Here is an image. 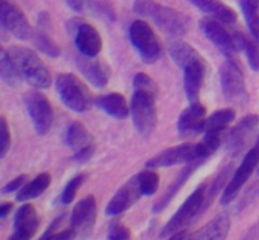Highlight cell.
<instances>
[{
	"instance_id": "1",
	"label": "cell",
	"mask_w": 259,
	"mask_h": 240,
	"mask_svg": "<svg viewBox=\"0 0 259 240\" xmlns=\"http://www.w3.org/2000/svg\"><path fill=\"white\" fill-rule=\"evenodd\" d=\"M134 12L152 20L162 32L172 37H181L190 29V18L174 8L153 0H134Z\"/></svg>"
},
{
	"instance_id": "2",
	"label": "cell",
	"mask_w": 259,
	"mask_h": 240,
	"mask_svg": "<svg viewBox=\"0 0 259 240\" xmlns=\"http://www.w3.org/2000/svg\"><path fill=\"white\" fill-rule=\"evenodd\" d=\"M7 51L28 85L38 90L50 87L52 83L51 71L34 51L18 44L10 45Z\"/></svg>"
},
{
	"instance_id": "3",
	"label": "cell",
	"mask_w": 259,
	"mask_h": 240,
	"mask_svg": "<svg viewBox=\"0 0 259 240\" xmlns=\"http://www.w3.org/2000/svg\"><path fill=\"white\" fill-rule=\"evenodd\" d=\"M56 91L66 108L75 113H86L93 105L88 86L73 73H60L56 77Z\"/></svg>"
},
{
	"instance_id": "4",
	"label": "cell",
	"mask_w": 259,
	"mask_h": 240,
	"mask_svg": "<svg viewBox=\"0 0 259 240\" xmlns=\"http://www.w3.org/2000/svg\"><path fill=\"white\" fill-rule=\"evenodd\" d=\"M206 187V183H201L196 187V189L185 200L184 204L177 209L174 216L164 225L161 234H159V237L171 239L172 235L181 231V230H185L190 222L194 221L196 217L201 216V207L204 204Z\"/></svg>"
},
{
	"instance_id": "5",
	"label": "cell",
	"mask_w": 259,
	"mask_h": 240,
	"mask_svg": "<svg viewBox=\"0 0 259 240\" xmlns=\"http://www.w3.org/2000/svg\"><path fill=\"white\" fill-rule=\"evenodd\" d=\"M128 37L132 45L143 62L153 65L161 58V42H159L154 30L147 22L141 19L132 22L128 28Z\"/></svg>"
},
{
	"instance_id": "6",
	"label": "cell",
	"mask_w": 259,
	"mask_h": 240,
	"mask_svg": "<svg viewBox=\"0 0 259 240\" xmlns=\"http://www.w3.org/2000/svg\"><path fill=\"white\" fill-rule=\"evenodd\" d=\"M210 154L205 149L202 141L196 144L186 143L171 147L159 152L156 156L148 159L146 163L147 168H167V167L187 164L197 159H207Z\"/></svg>"
},
{
	"instance_id": "7",
	"label": "cell",
	"mask_w": 259,
	"mask_h": 240,
	"mask_svg": "<svg viewBox=\"0 0 259 240\" xmlns=\"http://www.w3.org/2000/svg\"><path fill=\"white\" fill-rule=\"evenodd\" d=\"M157 96L133 91L131 100V116L134 128L142 136L153 134L157 126Z\"/></svg>"
},
{
	"instance_id": "8",
	"label": "cell",
	"mask_w": 259,
	"mask_h": 240,
	"mask_svg": "<svg viewBox=\"0 0 259 240\" xmlns=\"http://www.w3.org/2000/svg\"><path fill=\"white\" fill-rule=\"evenodd\" d=\"M259 166V134L255 139L254 144L250 147L249 151L245 153L243 162L240 163V166L233 173L232 178L228 182L227 187L223 191V194L220 195V204L223 206H227V205L232 204L235 199H237L238 194L240 192V189L243 188L245 183L248 182V179L252 177L253 172L255 169H258Z\"/></svg>"
},
{
	"instance_id": "9",
	"label": "cell",
	"mask_w": 259,
	"mask_h": 240,
	"mask_svg": "<svg viewBox=\"0 0 259 240\" xmlns=\"http://www.w3.org/2000/svg\"><path fill=\"white\" fill-rule=\"evenodd\" d=\"M66 30L73 39L78 53L95 57L103 50V38L94 25L81 18H71L66 23Z\"/></svg>"
},
{
	"instance_id": "10",
	"label": "cell",
	"mask_w": 259,
	"mask_h": 240,
	"mask_svg": "<svg viewBox=\"0 0 259 240\" xmlns=\"http://www.w3.org/2000/svg\"><path fill=\"white\" fill-rule=\"evenodd\" d=\"M200 28L205 37L211 42V44H214L218 51L224 56L225 60L240 63L238 58L239 48L235 42L234 34L224 27V23L215 18L206 17L200 20Z\"/></svg>"
},
{
	"instance_id": "11",
	"label": "cell",
	"mask_w": 259,
	"mask_h": 240,
	"mask_svg": "<svg viewBox=\"0 0 259 240\" xmlns=\"http://www.w3.org/2000/svg\"><path fill=\"white\" fill-rule=\"evenodd\" d=\"M23 103L38 135L48 134L53 125L55 114L47 96L37 90L28 91L23 96Z\"/></svg>"
},
{
	"instance_id": "12",
	"label": "cell",
	"mask_w": 259,
	"mask_h": 240,
	"mask_svg": "<svg viewBox=\"0 0 259 240\" xmlns=\"http://www.w3.org/2000/svg\"><path fill=\"white\" fill-rule=\"evenodd\" d=\"M219 77L222 93L225 100L240 104L247 99V86L240 63L225 61L220 66Z\"/></svg>"
},
{
	"instance_id": "13",
	"label": "cell",
	"mask_w": 259,
	"mask_h": 240,
	"mask_svg": "<svg viewBox=\"0 0 259 240\" xmlns=\"http://www.w3.org/2000/svg\"><path fill=\"white\" fill-rule=\"evenodd\" d=\"M0 23L8 33L19 40H28L34 34L24 13L10 0H2L0 3Z\"/></svg>"
},
{
	"instance_id": "14",
	"label": "cell",
	"mask_w": 259,
	"mask_h": 240,
	"mask_svg": "<svg viewBox=\"0 0 259 240\" xmlns=\"http://www.w3.org/2000/svg\"><path fill=\"white\" fill-rule=\"evenodd\" d=\"M98 217V202L94 195H88L73 206L70 216V226L80 237L93 234Z\"/></svg>"
},
{
	"instance_id": "15",
	"label": "cell",
	"mask_w": 259,
	"mask_h": 240,
	"mask_svg": "<svg viewBox=\"0 0 259 240\" xmlns=\"http://www.w3.org/2000/svg\"><path fill=\"white\" fill-rule=\"evenodd\" d=\"M259 130L258 114H248L240 119L237 125L233 126L225 136V149L230 154H238L244 151L245 147L250 143L253 136Z\"/></svg>"
},
{
	"instance_id": "16",
	"label": "cell",
	"mask_w": 259,
	"mask_h": 240,
	"mask_svg": "<svg viewBox=\"0 0 259 240\" xmlns=\"http://www.w3.org/2000/svg\"><path fill=\"white\" fill-rule=\"evenodd\" d=\"M142 197H143V194L139 187L137 174H134L111 197L105 207V214L108 216H119L132 209Z\"/></svg>"
},
{
	"instance_id": "17",
	"label": "cell",
	"mask_w": 259,
	"mask_h": 240,
	"mask_svg": "<svg viewBox=\"0 0 259 240\" xmlns=\"http://www.w3.org/2000/svg\"><path fill=\"white\" fill-rule=\"evenodd\" d=\"M76 66L81 75L94 87L104 88L109 83L111 71L103 60L98 58V56L89 57V56L80 55L78 57H76Z\"/></svg>"
},
{
	"instance_id": "18",
	"label": "cell",
	"mask_w": 259,
	"mask_h": 240,
	"mask_svg": "<svg viewBox=\"0 0 259 240\" xmlns=\"http://www.w3.org/2000/svg\"><path fill=\"white\" fill-rule=\"evenodd\" d=\"M206 118V108L200 104V101L190 103V105L181 111L177 120L179 135L181 138H190L202 133Z\"/></svg>"
},
{
	"instance_id": "19",
	"label": "cell",
	"mask_w": 259,
	"mask_h": 240,
	"mask_svg": "<svg viewBox=\"0 0 259 240\" xmlns=\"http://www.w3.org/2000/svg\"><path fill=\"white\" fill-rule=\"evenodd\" d=\"M39 216L32 204H23L17 210L14 216V232L9 236L10 240H29L38 231Z\"/></svg>"
},
{
	"instance_id": "20",
	"label": "cell",
	"mask_w": 259,
	"mask_h": 240,
	"mask_svg": "<svg viewBox=\"0 0 259 240\" xmlns=\"http://www.w3.org/2000/svg\"><path fill=\"white\" fill-rule=\"evenodd\" d=\"M205 161H206V159H197V161L187 163L186 166L180 171V173L177 174L175 181L167 187L164 194L154 202V205L152 206V212H153V214H159V212L164 211V210L169 206V204L174 201L175 197L180 194V191H181L182 187L186 184V182L189 181L190 177L195 173V171H196L200 166L204 164Z\"/></svg>"
},
{
	"instance_id": "21",
	"label": "cell",
	"mask_w": 259,
	"mask_h": 240,
	"mask_svg": "<svg viewBox=\"0 0 259 240\" xmlns=\"http://www.w3.org/2000/svg\"><path fill=\"white\" fill-rule=\"evenodd\" d=\"M51 17L47 12H40L37 18V27H35L33 40L38 50L51 58H56L61 55V48L50 35Z\"/></svg>"
},
{
	"instance_id": "22",
	"label": "cell",
	"mask_w": 259,
	"mask_h": 240,
	"mask_svg": "<svg viewBox=\"0 0 259 240\" xmlns=\"http://www.w3.org/2000/svg\"><path fill=\"white\" fill-rule=\"evenodd\" d=\"M232 227V221L227 212H220L205 226L189 235L187 239L192 240H222L228 236Z\"/></svg>"
},
{
	"instance_id": "23",
	"label": "cell",
	"mask_w": 259,
	"mask_h": 240,
	"mask_svg": "<svg viewBox=\"0 0 259 240\" xmlns=\"http://www.w3.org/2000/svg\"><path fill=\"white\" fill-rule=\"evenodd\" d=\"M206 62L195 63L182 68L184 72V90L190 103H197L200 99L205 76H206Z\"/></svg>"
},
{
	"instance_id": "24",
	"label": "cell",
	"mask_w": 259,
	"mask_h": 240,
	"mask_svg": "<svg viewBox=\"0 0 259 240\" xmlns=\"http://www.w3.org/2000/svg\"><path fill=\"white\" fill-rule=\"evenodd\" d=\"M95 104L106 114L118 120H124L131 115V104L119 92H109L96 98Z\"/></svg>"
},
{
	"instance_id": "25",
	"label": "cell",
	"mask_w": 259,
	"mask_h": 240,
	"mask_svg": "<svg viewBox=\"0 0 259 240\" xmlns=\"http://www.w3.org/2000/svg\"><path fill=\"white\" fill-rule=\"evenodd\" d=\"M192 5L206 13L211 18L220 20L224 24H234L238 20V15L234 10L220 0H189Z\"/></svg>"
},
{
	"instance_id": "26",
	"label": "cell",
	"mask_w": 259,
	"mask_h": 240,
	"mask_svg": "<svg viewBox=\"0 0 259 240\" xmlns=\"http://www.w3.org/2000/svg\"><path fill=\"white\" fill-rule=\"evenodd\" d=\"M168 55L171 60L181 70L190 65L206 62L196 48H194L191 44L184 42V40H175V42H172L168 45Z\"/></svg>"
},
{
	"instance_id": "27",
	"label": "cell",
	"mask_w": 259,
	"mask_h": 240,
	"mask_svg": "<svg viewBox=\"0 0 259 240\" xmlns=\"http://www.w3.org/2000/svg\"><path fill=\"white\" fill-rule=\"evenodd\" d=\"M65 143L66 146L72 149L73 153L88 148V147L95 146L93 135L88 130V128L80 121H72L67 126L65 133Z\"/></svg>"
},
{
	"instance_id": "28",
	"label": "cell",
	"mask_w": 259,
	"mask_h": 240,
	"mask_svg": "<svg viewBox=\"0 0 259 240\" xmlns=\"http://www.w3.org/2000/svg\"><path fill=\"white\" fill-rule=\"evenodd\" d=\"M233 173H234V166H233L232 163L227 164V166L215 176V178L212 179L211 183L207 184L206 192H205L204 204H202L201 207V215L204 214L205 211H207L209 207L212 205V202L215 201V199H217L219 195L223 194V191H224L225 187H227L228 182L232 178Z\"/></svg>"
},
{
	"instance_id": "29",
	"label": "cell",
	"mask_w": 259,
	"mask_h": 240,
	"mask_svg": "<svg viewBox=\"0 0 259 240\" xmlns=\"http://www.w3.org/2000/svg\"><path fill=\"white\" fill-rule=\"evenodd\" d=\"M52 177L48 172H42L35 176L32 181H28L15 195V200L18 202H27L39 197L48 187L51 186Z\"/></svg>"
},
{
	"instance_id": "30",
	"label": "cell",
	"mask_w": 259,
	"mask_h": 240,
	"mask_svg": "<svg viewBox=\"0 0 259 240\" xmlns=\"http://www.w3.org/2000/svg\"><path fill=\"white\" fill-rule=\"evenodd\" d=\"M237 113L233 108H225L217 110L211 115L207 116L204 124V134H223L227 130L230 123L235 120Z\"/></svg>"
},
{
	"instance_id": "31",
	"label": "cell",
	"mask_w": 259,
	"mask_h": 240,
	"mask_svg": "<svg viewBox=\"0 0 259 240\" xmlns=\"http://www.w3.org/2000/svg\"><path fill=\"white\" fill-rule=\"evenodd\" d=\"M65 3L71 9L81 14H94L108 20L115 19L114 10L106 4L98 3V0H65Z\"/></svg>"
},
{
	"instance_id": "32",
	"label": "cell",
	"mask_w": 259,
	"mask_h": 240,
	"mask_svg": "<svg viewBox=\"0 0 259 240\" xmlns=\"http://www.w3.org/2000/svg\"><path fill=\"white\" fill-rule=\"evenodd\" d=\"M233 34L239 51L244 52L250 70L253 72H259V43L254 38L249 37L240 30H235Z\"/></svg>"
},
{
	"instance_id": "33",
	"label": "cell",
	"mask_w": 259,
	"mask_h": 240,
	"mask_svg": "<svg viewBox=\"0 0 259 240\" xmlns=\"http://www.w3.org/2000/svg\"><path fill=\"white\" fill-rule=\"evenodd\" d=\"M0 78L8 87H18L23 81L17 65L5 48L0 52Z\"/></svg>"
},
{
	"instance_id": "34",
	"label": "cell",
	"mask_w": 259,
	"mask_h": 240,
	"mask_svg": "<svg viewBox=\"0 0 259 240\" xmlns=\"http://www.w3.org/2000/svg\"><path fill=\"white\" fill-rule=\"evenodd\" d=\"M137 178H138L139 187L143 194V196L149 197L153 196L159 188V176L157 172L153 171V168H148L146 171H142L137 173Z\"/></svg>"
},
{
	"instance_id": "35",
	"label": "cell",
	"mask_w": 259,
	"mask_h": 240,
	"mask_svg": "<svg viewBox=\"0 0 259 240\" xmlns=\"http://www.w3.org/2000/svg\"><path fill=\"white\" fill-rule=\"evenodd\" d=\"M240 10H242L250 34L259 43V12L247 0H240Z\"/></svg>"
},
{
	"instance_id": "36",
	"label": "cell",
	"mask_w": 259,
	"mask_h": 240,
	"mask_svg": "<svg viewBox=\"0 0 259 240\" xmlns=\"http://www.w3.org/2000/svg\"><path fill=\"white\" fill-rule=\"evenodd\" d=\"M86 178H88V176H86L85 173H78L76 174L73 178H71L70 181L67 182V184L65 186L63 191L61 192L60 204L65 205V206L66 205H70L71 202L75 200L78 189H80L81 187H82V184L85 183Z\"/></svg>"
},
{
	"instance_id": "37",
	"label": "cell",
	"mask_w": 259,
	"mask_h": 240,
	"mask_svg": "<svg viewBox=\"0 0 259 240\" xmlns=\"http://www.w3.org/2000/svg\"><path fill=\"white\" fill-rule=\"evenodd\" d=\"M133 91L152 93V95L157 96L158 87H157L156 82H154V80L151 76H148L147 73L139 72L133 78Z\"/></svg>"
},
{
	"instance_id": "38",
	"label": "cell",
	"mask_w": 259,
	"mask_h": 240,
	"mask_svg": "<svg viewBox=\"0 0 259 240\" xmlns=\"http://www.w3.org/2000/svg\"><path fill=\"white\" fill-rule=\"evenodd\" d=\"M132 236V231L125 224L119 220L110 221L108 227V239L110 240H129Z\"/></svg>"
},
{
	"instance_id": "39",
	"label": "cell",
	"mask_w": 259,
	"mask_h": 240,
	"mask_svg": "<svg viewBox=\"0 0 259 240\" xmlns=\"http://www.w3.org/2000/svg\"><path fill=\"white\" fill-rule=\"evenodd\" d=\"M12 146V134L4 115L0 118V158H5Z\"/></svg>"
},
{
	"instance_id": "40",
	"label": "cell",
	"mask_w": 259,
	"mask_h": 240,
	"mask_svg": "<svg viewBox=\"0 0 259 240\" xmlns=\"http://www.w3.org/2000/svg\"><path fill=\"white\" fill-rule=\"evenodd\" d=\"M27 174H20V176L15 177L12 181L8 182L4 187L2 188L3 195H9L13 194V192H18L25 183H27Z\"/></svg>"
},
{
	"instance_id": "41",
	"label": "cell",
	"mask_w": 259,
	"mask_h": 240,
	"mask_svg": "<svg viewBox=\"0 0 259 240\" xmlns=\"http://www.w3.org/2000/svg\"><path fill=\"white\" fill-rule=\"evenodd\" d=\"M94 153H95V146L88 147L85 149H81V151L75 152L72 156V159L76 162V163H88L91 158H93Z\"/></svg>"
},
{
	"instance_id": "42",
	"label": "cell",
	"mask_w": 259,
	"mask_h": 240,
	"mask_svg": "<svg viewBox=\"0 0 259 240\" xmlns=\"http://www.w3.org/2000/svg\"><path fill=\"white\" fill-rule=\"evenodd\" d=\"M65 216H66V215L63 214V215H61V216L56 217V219L53 220L52 222H51L50 226H48L47 229H46V231L43 232V235H42V236H40V239H42V240H47V239H50V237L52 236L53 234H56V232L58 231V229H60L61 225H62L63 220H65Z\"/></svg>"
},
{
	"instance_id": "43",
	"label": "cell",
	"mask_w": 259,
	"mask_h": 240,
	"mask_svg": "<svg viewBox=\"0 0 259 240\" xmlns=\"http://www.w3.org/2000/svg\"><path fill=\"white\" fill-rule=\"evenodd\" d=\"M76 236H77V235H76L75 230L70 226L68 229L62 230V231H57L56 234H53L50 239L51 240H70V239H75Z\"/></svg>"
},
{
	"instance_id": "44",
	"label": "cell",
	"mask_w": 259,
	"mask_h": 240,
	"mask_svg": "<svg viewBox=\"0 0 259 240\" xmlns=\"http://www.w3.org/2000/svg\"><path fill=\"white\" fill-rule=\"evenodd\" d=\"M12 210H13L12 202H3L2 206H0V219L4 220L5 217L12 212Z\"/></svg>"
},
{
	"instance_id": "45",
	"label": "cell",
	"mask_w": 259,
	"mask_h": 240,
	"mask_svg": "<svg viewBox=\"0 0 259 240\" xmlns=\"http://www.w3.org/2000/svg\"><path fill=\"white\" fill-rule=\"evenodd\" d=\"M248 237H259V222L255 226H253L252 229L249 230V232L245 235V239H248Z\"/></svg>"
},
{
	"instance_id": "46",
	"label": "cell",
	"mask_w": 259,
	"mask_h": 240,
	"mask_svg": "<svg viewBox=\"0 0 259 240\" xmlns=\"http://www.w3.org/2000/svg\"><path fill=\"white\" fill-rule=\"evenodd\" d=\"M248 3H249L250 5H252V7H254L255 9L258 10L259 12V0H247Z\"/></svg>"
},
{
	"instance_id": "47",
	"label": "cell",
	"mask_w": 259,
	"mask_h": 240,
	"mask_svg": "<svg viewBox=\"0 0 259 240\" xmlns=\"http://www.w3.org/2000/svg\"><path fill=\"white\" fill-rule=\"evenodd\" d=\"M257 172L259 173V166H258V169H257Z\"/></svg>"
}]
</instances>
